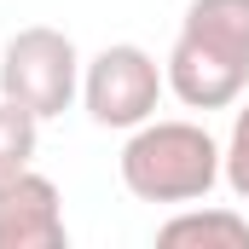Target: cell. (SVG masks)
Returning <instances> with one entry per match:
<instances>
[{"label":"cell","instance_id":"6da1fadb","mask_svg":"<svg viewBox=\"0 0 249 249\" xmlns=\"http://www.w3.org/2000/svg\"><path fill=\"white\" fill-rule=\"evenodd\" d=\"M162 75L186 110H232L249 87V0H191Z\"/></svg>","mask_w":249,"mask_h":249},{"label":"cell","instance_id":"7a4b0ae2","mask_svg":"<svg viewBox=\"0 0 249 249\" xmlns=\"http://www.w3.org/2000/svg\"><path fill=\"white\" fill-rule=\"evenodd\" d=\"M122 186L139 203H203L220 186V145L203 122H139L122 145Z\"/></svg>","mask_w":249,"mask_h":249},{"label":"cell","instance_id":"3957f363","mask_svg":"<svg viewBox=\"0 0 249 249\" xmlns=\"http://www.w3.org/2000/svg\"><path fill=\"white\" fill-rule=\"evenodd\" d=\"M0 93L23 105L29 116H64L81 99V53L53 23H29L0 53Z\"/></svg>","mask_w":249,"mask_h":249},{"label":"cell","instance_id":"277c9868","mask_svg":"<svg viewBox=\"0 0 249 249\" xmlns=\"http://www.w3.org/2000/svg\"><path fill=\"white\" fill-rule=\"evenodd\" d=\"M162 93H168L162 64L133 41H116V47H105V53H93L81 64V110L99 127H122L127 133V127L151 122Z\"/></svg>","mask_w":249,"mask_h":249},{"label":"cell","instance_id":"5b68a950","mask_svg":"<svg viewBox=\"0 0 249 249\" xmlns=\"http://www.w3.org/2000/svg\"><path fill=\"white\" fill-rule=\"evenodd\" d=\"M64 197L47 174L12 168L0 174V249H64Z\"/></svg>","mask_w":249,"mask_h":249},{"label":"cell","instance_id":"8992f818","mask_svg":"<svg viewBox=\"0 0 249 249\" xmlns=\"http://www.w3.org/2000/svg\"><path fill=\"white\" fill-rule=\"evenodd\" d=\"M157 244L168 249H249V220L238 209H180L174 220L157 226Z\"/></svg>","mask_w":249,"mask_h":249},{"label":"cell","instance_id":"52a82bcc","mask_svg":"<svg viewBox=\"0 0 249 249\" xmlns=\"http://www.w3.org/2000/svg\"><path fill=\"white\" fill-rule=\"evenodd\" d=\"M35 145H41V116H29L23 105H12L0 93V174L29 168L35 162Z\"/></svg>","mask_w":249,"mask_h":249},{"label":"cell","instance_id":"ba28073f","mask_svg":"<svg viewBox=\"0 0 249 249\" xmlns=\"http://www.w3.org/2000/svg\"><path fill=\"white\" fill-rule=\"evenodd\" d=\"M220 180L232 186V197L249 203V99H238L232 133H226V145H220Z\"/></svg>","mask_w":249,"mask_h":249}]
</instances>
